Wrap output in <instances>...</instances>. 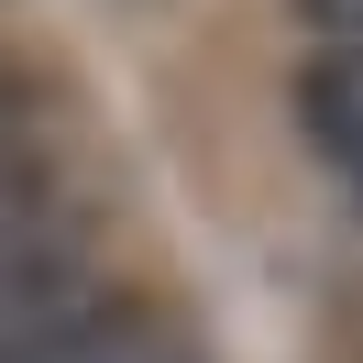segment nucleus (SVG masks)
<instances>
[{
  "label": "nucleus",
  "mask_w": 363,
  "mask_h": 363,
  "mask_svg": "<svg viewBox=\"0 0 363 363\" xmlns=\"http://www.w3.org/2000/svg\"><path fill=\"white\" fill-rule=\"evenodd\" d=\"M286 11L319 33V45H363V0H286Z\"/></svg>",
  "instance_id": "nucleus-1"
}]
</instances>
